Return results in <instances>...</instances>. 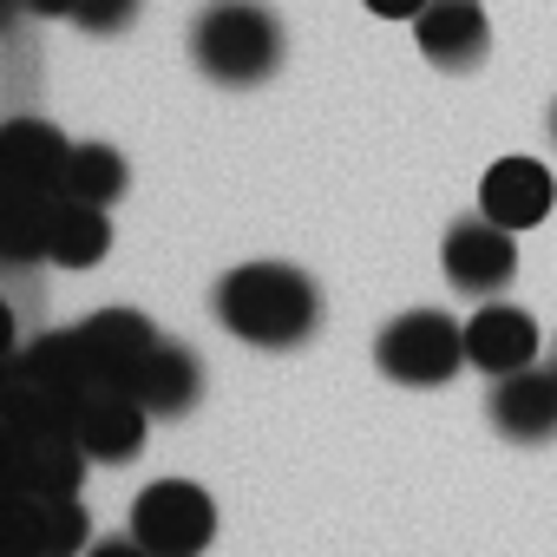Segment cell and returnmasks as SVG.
<instances>
[{
	"label": "cell",
	"mask_w": 557,
	"mask_h": 557,
	"mask_svg": "<svg viewBox=\"0 0 557 557\" xmlns=\"http://www.w3.org/2000/svg\"><path fill=\"white\" fill-rule=\"evenodd\" d=\"M210 309L249 348H302L322 329V289H315V275L296 269V262H275V256L236 262L223 283L210 289Z\"/></svg>",
	"instance_id": "cell-1"
},
{
	"label": "cell",
	"mask_w": 557,
	"mask_h": 557,
	"mask_svg": "<svg viewBox=\"0 0 557 557\" xmlns=\"http://www.w3.org/2000/svg\"><path fill=\"white\" fill-rule=\"evenodd\" d=\"M190 60L216 86H262L283 66V21L262 0H210L190 21Z\"/></svg>",
	"instance_id": "cell-2"
},
{
	"label": "cell",
	"mask_w": 557,
	"mask_h": 557,
	"mask_svg": "<svg viewBox=\"0 0 557 557\" xmlns=\"http://www.w3.org/2000/svg\"><path fill=\"white\" fill-rule=\"evenodd\" d=\"M466 361V322H453L446 309H407L374 342V368L400 387H446Z\"/></svg>",
	"instance_id": "cell-3"
},
{
	"label": "cell",
	"mask_w": 557,
	"mask_h": 557,
	"mask_svg": "<svg viewBox=\"0 0 557 557\" xmlns=\"http://www.w3.org/2000/svg\"><path fill=\"white\" fill-rule=\"evenodd\" d=\"M132 537L158 557H190L216 537V505L190 479H151L132 505Z\"/></svg>",
	"instance_id": "cell-4"
},
{
	"label": "cell",
	"mask_w": 557,
	"mask_h": 557,
	"mask_svg": "<svg viewBox=\"0 0 557 557\" xmlns=\"http://www.w3.org/2000/svg\"><path fill=\"white\" fill-rule=\"evenodd\" d=\"M440 262H446V283L466 289V296H498L511 289L518 275V230H505L498 216H459L440 243Z\"/></svg>",
	"instance_id": "cell-5"
},
{
	"label": "cell",
	"mask_w": 557,
	"mask_h": 557,
	"mask_svg": "<svg viewBox=\"0 0 557 557\" xmlns=\"http://www.w3.org/2000/svg\"><path fill=\"white\" fill-rule=\"evenodd\" d=\"M73 335H79V355H86V381L92 387H112V394H132L145 355L158 348V329L138 309H99Z\"/></svg>",
	"instance_id": "cell-6"
},
{
	"label": "cell",
	"mask_w": 557,
	"mask_h": 557,
	"mask_svg": "<svg viewBox=\"0 0 557 557\" xmlns=\"http://www.w3.org/2000/svg\"><path fill=\"white\" fill-rule=\"evenodd\" d=\"M420 53L440 73H472L492 53V21H485V0H426L420 21H413Z\"/></svg>",
	"instance_id": "cell-7"
},
{
	"label": "cell",
	"mask_w": 557,
	"mask_h": 557,
	"mask_svg": "<svg viewBox=\"0 0 557 557\" xmlns=\"http://www.w3.org/2000/svg\"><path fill=\"white\" fill-rule=\"evenodd\" d=\"M73 433L79 446L92 453V466H132L145 453V433H151V407L138 394H112V387H92L73 413Z\"/></svg>",
	"instance_id": "cell-8"
},
{
	"label": "cell",
	"mask_w": 557,
	"mask_h": 557,
	"mask_svg": "<svg viewBox=\"0 0 557 557\" xmlns=\"http://www.w3.org/2000/svg\"><path fill=\"white\" fill-rule=\"evenodd\" d=\"M466 355H472V368L492 374V381L531 368V361H537V315L492 296V302L472 309V322H466Z\"/></svg>",
	"instance_id": "cell-9"
},
{
	"label": "cell",
	"mask_w": 557,
	"mask_h": 557,
	"mask_svg": "<svg viewBox=\"0 0 557 557\" xmlns=\"http://www.w3.org/2000/svg\"><path fill=\"white\" fill-rule=\"evenodd\" d=\"M550 203H557V177H550V164H537V158H498V164L485 171V184H479V210L498 216V223L518 230V236H524L531 223H544Z\"/></svg>",
	"instance_id": "cell-10"
},
{
	"label": "cell",
	"mask_w": 557,
	"mask_h": 557,
	"mask_svg": "<svg viewBox=\"0 0 557 557\" xmlns=\"http://www.w3.org/2000/svg\"><path fill=\"white\" fill-rule=\"evenodd\" d=\"M485 407H492V426H498L505 440H518V446L550 440V433H557V368L544 374V368L531 361V368H518V374H498Z\"/></svg>",
	"instance_id": "cell-11"
},
{
	"label": "cell",
	"mask_w": 557,
	"mask_h": 557,
	"mask_svg": "<svg viewBox=\"0 0 557 557\" xmlns=\"http://www.w3.org/2000/svg\"><path fill=\"white\" fill-rule=\"evenodd\" d=\"M92 453L79 446L73 426H40V433H14V485L21 492H79Z\"/></svg>",
	"instance_id": "cell-12"
},
{
	"label": "cell",
	"mask_w": 557,
	"mask_h": 557,
	"mask_svg": "<svg viewBox=\"0 0 557 557\" xmlns=\"http://www.w3.org/2000/svg\"><path fill=\"white\" fill-rule=\"evenodd\" d=\"M132 394L151 407V420H184V413L197 407V394H203V368H197V355H190L184 342L158 335V348L145 355Z\"/></svg>",
	"instance_id": "cell-13"
},
{
	"label": "cell",
	"mask_w": 557,
	"mask_h": 557,
	"mask_svg": "<svg viewBox=\"0 0 557 557\" xmlns=\"http://www.w3.org/2000/svg\"><path fill=\"white\" fill-rule=\"evenodd\" d=\"M0 151H8V171H14V190H40V197H60V177H66V132L47 125V119H14L0 132Z\"/></svg>",
	"instance_id": "cell-14"
},
{
	"label": "cell",
	"mask_w": 557,
	"mask_h": 557,
	"mask_svg": "<svg viewBox=\"0 0 557 557\" xmlns=\"http://www.w3.org/2000/svg\"><path fill=\"white\" fill-rule=\"evenodd\" d=\"M106 249H112V216H106V203L60 197V203H53V262H60V269H92V262H106Z\"/></svg>",
	"instance_id": "cell-15"
},
{
	"label": "cell",
	"mask_w": 557,
	"mask_h": 557,
	"mask_svg": "<svg viewBox=\"0 0 557 557\" xmlns=\"http://www.w3.org/2000/svg\"><path fill=\"white\" fill-rule=\"evenodd\" d=\"M21 524L34 550H86L92 537L79 492H21Z\"/></svg>",
	"instance_id": "cell-16"
},
{
	"label": "cell",
	"mask_w": 557,
	"mask_h": 557,
	"mask_svg": "<svg viewBox=\"0 0 557 557\" xmlns=\"http://www.w3.org/2000/svg\"><path fill=\"white\" fill-rule=\"evenodd\" d=\"M125 184H132L125 151H112V145H73L66 177H60V197H86V203H106L112 210L125 197Z\"/></svg>",
	"instance_id": "cell-17"
},
{
	"label": "cell",
	"mask_w": 557,
	"mask_h": 557,
	"mask_svg": "<svg viewBox=\"0 0 557 557\" xmlns=\"http://www.w3.org/2000/svg\"><path fill=\"white\" fill-rule=\"evenodd\" d=\"M53 203L40 190H14V216H8V262H53Z\"/></svg>",
	"instance_id": "cell-18"
},
{
	"label": "cell",
	"mask_w": 557,
	"mask_h": 557,
	"mask_svg": "<svg viewBox=\"0 0 557 557\" xmlns=\"http://www.w3.org/2000/svg\"><path fill=\"white\" fill-rule=\"evenodd\" d=\"M420 8L426 0H368V14H381V21H420Z\"/></svg>",
	"instance_id": "cell-19"
},
{
	"label": "cell",
	"mask_w": 557,
	"mask_h": 557,
	"mask_svg": "<svg viewBox=\"0 0 557 557\" xmlns=\"http://www.w3.org/2000/svg\"><path fill=\"white\" fill-rule=\"evenodd\" d=\"M21 8H27V14H40V21H73L79 0H21Z\"/></svg>",
	"instance_id": "cell-20"
},
{
	"label": "cell",
	"mask_w": 557,
	"mask_h": 557,
	"mask_svg": "<svg viewBox=\"0 0 557 557\" xmlns=\"http://www.w3.org/2000/svg\"><path fill=\"white\" fill-rule=\"evenodd\" d=\"M550 145H557V106H550Z\"/></svg>",
	"instance_id": "cell-21"
}]
</instances>
